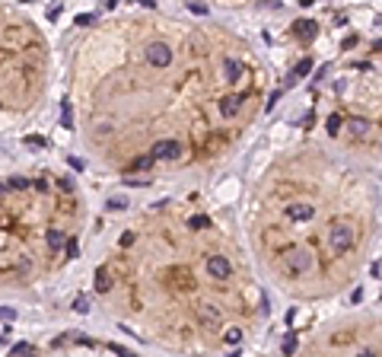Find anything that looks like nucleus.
<instances>
[{
    "label": "nucleus",
    "mask_w": 382,
    "mask_h": 357,
    "mask_svg": "<svg viewBox=\"0 0 382 357\" xmlns=\"http://www.w3.org/2000/svg\"><path fill=\"white\" fill-rule=\"evenodd\" d=\"M16 313H13V309H10V306H0V319H13Z\"/></svg>",
    "instance_id": "21"
},
{
    "label": "nucleus",
    "mask_w": 382,
    "mask_h": 357,
    "mask_svg": "<svg viewBox=\"0 0 382 357\" xmlns=\"http://www.w3.org/2000/svg\"><path fill=\"white\" fill-rule=\"evenodd\" d=\"M242 105H245V96L242 93H233V96H220L217 99V112L223 122H233V118L242 112Z\"/></svg>",
    "instance_id": "5"
},
{
    "label": "nucleus",
    "mask_w": 382,
    "mask_h": 357,
    "mask_svg": "<svg viewBox=\"0 0 382 357\" xmlns=\"http://www.w3.org/2000/svg\"><path fill=\"white\" fill-rule=\"evenodd\" d=\"M207 227H213V223H210V217H204V214H195V217H188V230L201 233V230H207Z\"/></svg>",
    "instance_id": "10"
},
{
    "label": "nucleus",
    "mask_w": 382,
    "mask_h": 357,
    "mask_svg": "<svg viewBox=\"0 0 382 357\" xmlns=\"http://www.w3.org/2000/svg\"><path fill=\"white\" fill-rule=\"evenodd\" d=\"M96 290H99V293H112V290H115V281H112V275H109V268H99V271H96Z\"/></svg>",
    "instance_id": "8"
},
{
    "label": "nucleus",
    "mask_w": 382,
    "mask_h": 357,
    "mask_svg": "<svg viewBox=\"0 0 382 357\" xmlns=\"http://www.w3.org/2000/svg\"><path fill=\"white\" fill-rule=\"evenodd\" d=\"M347 131H351V134L354 137H369V118H351V122H347Z\"/></svg>",
    "instance_id": "9"
},
{
    "label": "nucleus",
    "mask_w": 382,
    "mask_h": 357,
    "mask_svg": "<svg viewBox=\"0 0 382 357\" xmlns=\"http://www.w3.org/2000/svg\"><path fill=\"white\" fill-rule=\"evenodd\" d=\"M309 70H312V57H303V61L296 64V70H293V80H300V77H306Z\"/></svg>",
    "instance_id": "12"
},
{
    "label": "nucleus",
    "mask_w": 382,
    "mask_h": 357,
    "mask_svg": "<svg viewBox=\"0 0 382 357\" xmlns=\"http://www.w3.org/2000/svg\"><path fill=\"white\" fill-rule=\"evenodd\" d=\"M185 7H188V10H191V13H195V16H207V7H204V4H198V0H188Z\"/></svg>",
    "instance_id": "14"
},
{
    "label": "nucleus",
    "mask_w": 382,
    "mask_h": 357,
    "mask_svg": "<svg viewBox=\"0 0 382 357\" xmlns=\"http://www.w3.org/2000/svg\"><path fill=\"white\" fill-rule=\"evenodd\" d=\"M0 109H4V102H0Z\"/></svg>",
    "instance_id": "24"
},
{
    "label": "nucleus",
    "mask_w": 382,
    "mask_h": 357,
    "mask_svg": "<svg viewBox=\"0 0 382 357\" xmlns=\"http://www.w3.org/2000/svg\"><path fill=\"white\" fill-rule=\"evenodd\" d=\"M150 153H153L156 163H175V160L185 157V147L178 144L175 137H163V140H156V144L150 147Z\"/></svg>",
    "instance_id": "3"
},
{
    "label": "nucleus",
    "mask_w": 382,
    "mask_h": 357,
    "mask_svg": "<svg viewBox=\"0 0 382 357\" xmlns=\"http://www.w3.org/2000/svg\"><path fill=\"white\" fill-rule=\"evenodd\" d=\"M26 351H32V344H13V354H26Z\"/></svg>",
    "instance_id": "22"
},
{
    "label": "nucleus",
    "mask_w": 382,
    "mask_h": 357,
    "mask_svg": "<svg viewBox=\"0 0 382 357\" xmlns=\"http://www.w3.org/2000/svg\"><path fill=\"white\" fill-rule=\"evenodd\" d=\"M283 217H286V223L300 227V223L315 220L319 211H315V204H309V201H286V204H283Z\"/></svg>",
    "instance_id": "2"
},
{
    "label": "nucleus",
    "mask_w": 382,
    "mask_h": 357,
    "mask_svg": "<svg viewBox=\"0 0 382 357\" xmlns=\"http://www.w3.org/2000/svg\"><path fill=\"white\" fill-rule=\"evenodd\" d=\"M45 240H48V249H51V252H61L64 249V230L61 227H48V233H45Z\"/></svg>",
    "instance_id": "7"
},
{
    "label": "nucleus",
    "mask_w": 382,
    "mask_h": 357,
    "mask_svg": "<svg viewBox=\"0 0 382 357\" xmlns=\"http://www.w3.org/2000/svg\"><path fill=\"white\" fill-rule=\"evenodd\" d=\"M293 35H296V39H303V42H312L315 35H319V22L315 19H296L293 22Z\"/></svg>",
    "instance_id": "6"
},
{
    "label": "nucleus",
    "mask_w": 382,
    "mask_h": 357,
    "mask_svg": "<svg viewBox=\"0 0 382 357\" xmlns=\"http://www.w3.org/2000/svg\"><path fill=\"white\" fill-rule=\"evenodd\" d=\"M74 309H77V313H89V303H86V296H77V300H74Z\"/></svg>",
    "instance_id": "17"
},
{
    "label": "nucleus",
    "mask_w": 382,
    "mask_h": 357,
    "mask_svg": "<svg viewBox=\"0 0 382 357\" xmlns=\"http://www.w3.org/2000/svg\"><path fill=\"white\" fill-rule=\"evenodd\" d=\"M26 144H32V147H45V137H39V134H29V137H26Z\"/></svg>",
    "instance_id": "19"
},
{
    "label": "nucleus",
    "mask_w": 382,
    "mask_h": 357,
    "mask_svg": "<svg viewBox=\"0 0 382 357\" xmlns=\"http://www.w3.org/2000/svg\"><path fill=\"white\" fill-rule=\"evenodd\" d=\"M338 131H341V115H331V118H328V134L334 137Z\"/></svg>",
    "instance_id": "15"
},
{
    "label": "nucleus",
    "mask_w": 382,
    "mask_h": 357,
    "mask_svg": "<svg viewBox=\"0 0 382 357\" xmlns=\"http://www.w3.org/2000/svg\"><path fill=\"white\" fill-rule=\"evenodd\" d=\"M143 61H147V67H153V70H166V67H172L175 51H172V45L166 39H150L143 45Z\"/></svg>",
    "instance_id": "1"
},
{
    "label": "nucleus",
    "mask_w": 382,
    "mask_h": 357,
    "mask_svg": "<svg viewBox=\"0 0 382 357\" xmlns=\"http://www.w3.org/2000/svg\"><path fill=\"white\" fill-rule=\"evenodd\" d=\"M207 275L213 281H230L233 278V261L226 258L223 252H210L207 255Z\"/></svg>",
    "instance_id": "4"
},
{
    "label": "nucleus",
    "mask_w": 382,
    "mask_h": 357,
    "mask_svg": "<svg viewBox=\"0 0 382 357\" xmlns=\"http://www.w3.org/2000/svg\"><path fill=\"white\" fill-rule=\"evenodd\" d=\"M61 125L64 128H74V109H70V99H64V105H61Z\"/></svg>",
    "instance_id": "11"
},
{
    "label": "nucleus",
    "mask_w": 382,
    "mask_h": 357,
    "mask_svg": "<svg viewBox=\"0 0 382 357\" xmlns=\"http://www.w3.org/2000/svg\"><path fill=\"white\" fill-rule=\"evenodd\" d=\"M242 341V329H226L223 332V344H239Z\"/></svg>",
    "instance_id": "13"
},
{
    "label": "nucleus",
    "mask_w": 382,
    "mask_h": 357,
    "mask_svg": "<svg viewBox=\"0 0 382 357\" xmlns=\"http://www.w3.org/2000/svg\"><path fill=\"white\" fill-rule=\"evenodd\" d=\"M7 185H10V188H16V192H22V188H26L29 182H26V178H19V175H13V178H10Z\"/></svg>",
    "instance_id": "16"
},
{
    "label": "nucleus",
    "mask_w": 382,
    "mask_h": 357,
    "mask_svg": "<svg viewBox=\"0 0 382 357\" xmlns=\"http://www.w3.org/2000/svg\"><path fill=\"white\" fill-rule=\"evenodd\" d=\"M293 348H296V338H293V335L283 338V354H293Z\"/></svg>",
    "instance_id": "20"
},
{
    "label": "nucleus",
    "mask_w": 382,
    "mask_h": 357,
    "mask_svg": "<svg viewBox=\"0 0 382 357\" xmlns=\"http://www.w3.org/2000/svg\"><path fill=\"white\" fill-rule=\"evenodd\" d=\"M89 22H96L92 13H80V16H77V26H89Z\"/></svg>",
    "instance_id": "18"
},
{
    "label": "nucleus",
    "mask_w": 382,
    "mask_h": 357,
    "mask_svg": "<svg viewBox=\"0 0 382 357\" xmlns=\"http://www.w3.org/2000/svg\"><path fill=\"white\" fill-rule=\"evenodd\" d=\"M67 255H70V258L77 255V240H70V243H67Z\"/></svg>",
    "instance_id": "23"
}]
</instances>
